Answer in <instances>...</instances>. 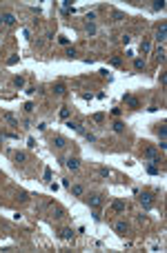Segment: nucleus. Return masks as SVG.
I'll list each match as a JSON object with an SVG mask.
<instances>
[{
	"label": "nucleus",
	"mask_w": 167,
	"mask_h": 253,
	"mask_svg": "<svg viewBox=\"0 0 167 253\" xmlns=\"http://www.w3.org/2000/svg\"><path fill=\"white\" fill-rule=\"evenodd\" d=\"M87 33H89V36L96 33V25H94V22H87Z\"/></svg>",
	"instance_id": "20"
},
{
	"label": "nucleus",
	"mask_w": 167,
	"mask_h": 253,
	"mask_svg": "<svg viewBox=\"0 0 167 253\" xmlns=\"http://www.w3.org/2000/svg\"><path fill=\"white\" fill-rule=\"evenodd\" d=\"M111 18H114V20H125V13L123 11H111Z\"/></svg>",
	"instance_id": "17"
},
{
	"label": "nucleus",
	"mask_w": 167,
	"mask_h": 253,
	"mask_svg": "<svg viewBox=\"0 0 167 253\" xmlns=\"http://www.w3.org/2000/svg\"><path fill=\"white\" fill-rule=\"evenodd\" d=\"M111 209H114V211H125V202L123 200H114V202H111Z\"/></svg>",
	"instance_id": "6"
},
{
	"label": "nucleus",
	"mask_w": 167,
	"mask_h": 253,
	"mask_svg": "<svg viewBox=\"0 0 167 253\" xmlns=\"http://www.w3.org/2000/svg\"><path fill=\"white\" fill-rule=\"evenodd\" d=\"M156 133H158L161 138H165V125H158V127H156Z\"/></svg>",
	"instance_id": "24"
},
{
	"label": "nucleus",
	"mask_w": 167,
	"mask_h": 253,
	"mask_svg": "<svg viewBox=\"0 0 167 253\" xmlns=\"http://www.w3.org/2000/svg\"><path fill=\"white\" fill-rule=\"evenodd\" d=\"M0 22H2V16H0Z\"/></svg>",
	"instance_id": "34"
},
{
	"label": "nucleus",
	"mask_w": 167,
	"mask_h": 253,
	"mask_svg": "<svg viewBox=\"0 0 167 253\" xmlns=\"http://www.w3.org/2000/svg\"><path fill=\"white\" fill-rule=\"evenodd\" d=\"M2 22L11 27V25L16 22V16H14V13H2Z\"/></svg>",
	"instance_id": "8"
},
{
	"label": "nucleus",
	"mask_w": 167,
	"mask_h": 253,
	"mask_svg": "<svg viewBox=\"0 0 167 253\" xmlns=\"http://www.w3.org/2000/svg\"><path fill=\"white\" fill-rule=\"evenodd\" d=\"M147 173L156 175V173H158V167H156V164H149V167H147Z\"/></svg>",
	"instance_id": "23"
},
{
	"label": "nucleus",
	"mask_w": 167,
	"mask_h": 253,
	"mask_svg": "<svg viewBox=\"0 0 167 253\" xmlns=\"http://www.w3.org/2000/svg\"><path fill=\"white\" fill-rule=\"evenodd\" d=\"M114 131H116V133H123V131H125V122L116 120V122H114Z\"/></svg>",
	"instance_id": "13"
},
{
	"label": "nucleus",
	"mask_w": 167,
	"mask_h": 253,
	"mask_svg": "<svg viewBox=\"0 0 167 253\" xmlns=\"http://www.w3.org/2000/svg\"><path fill=\"white\" fill-rule=\"evenodd\" d=\"M85 140H89V142H94V140H96V136H94V133H85Z\"/></svg>",
	"instance_id": "32"
},
{
	"label": "nucleus",
	"mask_w": 167,
	"mask_h": 253,
	"mask_svg": "<svg viewBox=\"0 0 167 253\" xmlns=\"http://www.w3.org/2000/svg\"><path fill=\"white\" fill-rule=\"evenodd\" d=\"M134 67H136V69H145V60L136 58V60H134Z\"/></svg>",
	"instance_id": "21"
},
{
	"label": "nucleus",
	"mask_w": 167,
	"mask_h": 253,
	"mask_svg": "<svg viewBox=\"0 0 167 253\" xmlns=\"http://www.w3.org/2000/svg\"><path fill=\"white\" fill-rule=\"evenodd\" d=\"M125 102H127V105L132 107V109H138V107H141V102H138V100H136L134 96H129V93L125 96Z\"/></svg>",
	"instance_id": "4"
},
{
	"label": "nucleus",
	"mask_w": 167,
	"mask_h": 253,
	"mask_svg": "<svg viewBox=\"0 0 167 253\" xmlns=\"http://www.w3.org/2000/svg\"><path fill=\"white\" fill-rule=\"evenodd\" d=\"M103 118H105L103 113H96V116H94V122H103Z\"/></svg>",
	"instance_id": "30"
},
{
	"label": "nucleus",
	"mask_w": 167,
	"mask_h": 253,
	"mask_svg": "<svg viewBox=\"0 0 167 253\" xmlns=\"http://www.w3.org/2000/svg\"><path fill=\"white\" fill-rule=\"evenodd\" d=\"M116 233H118V236H125V233H127V224L125 222H116Z\"/></svg>",
	"instance_id": "7"
},
{
	"label": "nucleus",
	"mask_w": 167,
	"mask_h": 253,
	"mask_svg": "<svg viewBox=\"0 0 167 253\" xmlns=\"http://www.w3.org/2000/svg\"><path fill=\"white\" fill-rule=\"evenodd\" d=\"M14 84H16V87H22V84H25V78H20V76H18V78L14 80Z\"/></svg>",
	"instance_id": "27"
},
{
	"label": "nucleus",
	"mask_w": 167,
	"mask_h": 253,
	"mask_svg": "<svg viewBox=\"0 0 167 253\" xmlns=\"http://www.w3.org/2000/svg\"><path fill=\"white\" fill-rule=\"evenodd\" d=\"M69 116H71V111H69L67 107H62V109H60V118H62V120H67Z\"/></svg>",
	"instance_id": "18"
},
{
	"label": "nucleus",
	"mask_w": 167,
	"mask_h": 253,
	"mask_svg": "<svg viewBox=\"0 0 167 253\" xmlns=\"http://www.w3.org/2000/svg\"><path fill=\"white\" fill-rule=\"evenodd\" d=\"M156 36H158V40H161V44H163V42H165V36H167V25H165V22L158 27V33H156Z\"/></svg>",
	"instance_id": "5"
},
{
	"label": "nucleus",
	"mask_w": 167,
	"mask_h": 253,
	"mask_svg": "<svg viewBox=\"0 0 167 253\" xmlns=\"http://www.w3.org/2000/svg\"><path fill=\"white\" fill-rule=\"evenodd\" d=\"M5 120H7V122H11L14 127H18V120H16V116H14V113H5Z\"/></svg>",
	"instance_id": "15"
},
{
	"label": "nucleus",
	"mask_w": 167,
	"mask_h": 253,
	"mask_svg": "<svg viewBox=\"0 0 167 253\" xmlns=\"http://www.w3.org/2000/svg\"><path fill=\"white\" fill-rule=\"evenodd\" d=\"M54 93H56V96H62V93H65V84H56V87H54Z\"/></svg>",
	"instance_id": "16"
},
{
	"label": "nucleus",
	"mask_w": 167,
	"mask_h": 253,
	"mask_svg": "<svg viewBox=\"0 0 167 253\" xmlns=\"http://www.w3.org/2000/svg\"><path fill=\"white\" fill-rule=\"evenodd\" d=\"M58 42H60V44H69V38H65V36H60V38H58Z\"/></svg>",
	"instance_id": "33"
},
{
	"label": "nucleus",
	"mask_w": 167,
	"mask_h": 253,
	"mask_svg": "<svg viewBox=\"0 0 167 253\" xmlns=\"http://www.w3.org/2000/svg\"><path fill=\"white\" fill-rule=\"evenodd\" d=\"M163 7H165L163 0H156V2H154V9H163Z\"/></svg>",
	"instance_id": "29"
},
{
	"label": "nucleus",
	"mask_w": 167,
	"mask_h": 253,
	"mask_svg": "<svg viewBox=\"0 0 167 253\" xmlns=\"http://www.w3.org/2000/svg\"><path fill=\"white\" fill-rule=\"evenodd\" d=\"M141 204H143V209H152V207H154L152 195H149V193H143V195H141Z\"/></svg>",
	"instance_id": "2"
},
{
	"label": "nucleus",
	"mask_w": 167,
	"mask_h": 253,
	"mask_svg": "<svg viewBox=\"0 0 167 253\" xmlns=\"http://www.w3.org/2000/svg\"><path fill=\"white\" fill-rule=\"evenodd\" d=\"M78 164H80V160H78V158H69V160H67V167L71 169V171H76V169H78Z\"/></svg>",
	"instance_id": "11"
},
{
	"label": "nucleus",
	"mask_w": 167,
	"mask_h": 253,
	"mask_svg": "<svg viewBox=\"0 0 167 253\" xmlns=\"http://www.w3.org/2000/svg\"><path fill=\"white\" fill-rule=\"evenodd\" d=\"M145 158H147V160H152L154 164H161V158H158V151H156V149L154 147H147L145 149V153H143Z\"/></svg>",
	"instance_id": "1"
},
{
	"label": "nucleus",
	"mask_w": 167,
	"mask_h": 253,
	"mask_svg": "<svg viewBox=\"0 0 167 253\" xmlns=\"http://www.w3.org/2000/svg\"><path fill=\"white\" fill-rule=\"evenodd\" d=\"M16 62H18V56H11V58H9V60H7V64H9V67H14V64H16Z\"/></svg>",
	"instance_id": "26"
},
{
	"label": "nucleus",
	"mask_w": 167,
	"mask_h": 253,
	"mask_svg": "<svg viewBox=\"0 0 167 253\" xmlns=\"http://www.w3.org/2000/svg\"><path fill=\"white\" fill-rule=\"evenodd\" d=\"M156 60H161V62L165 60V47H163V44L158 47V49H156Z\"/></svg>",
	"instance_id": "12"
},
{
	"label": "nucleus",
	"mask_w": 167,
	"mask_h": 253,
	"mask_svg": "<svg viewBox=\"0 0 167 253\" xmlns=\"http://www.w3.org/2000/svg\"><path fill=\"white\" fill-rule=\"evenodd\" d=\"M65 144H67V140H65L62 136H56V138H54V147H58V149H62Z\"/></svg>",
	"instance_id": "10"
},
{
	"label": "nucleus",
	"mask_w": 167,
	"mask_h": 253,
	"mask_svg": "<svg viewBox=\"0 0 167 253\" xmlns=\"http://www.w3.org/2000/svg\"><path fill=\"white\" fill-rule=\"evenodd\" d=\"M62 238H65V240H71V238H74V231H71V229H65V231H62Z\"/></svg>",
	"instance_id": "22"
},
{
	"label": "nucleus",
	"mask_w": 167,
	"mask_h": 253,
	"mask_svg": "<svg viewBox=\"0 0 167 253\" xmlns=\"http://www.w3.org/2000/svg\"><path fill=\"white\" fill-rule=\"evenodd\" d=\"M152 49V44H149V40H143L141 42V53H147V51H149Z\"/></svg>",
	"instance_id": "14"
},
{
	"label": "nucleus",
	"mask_w": 167,
	"mask_h": 253,
	"mask_svg": "<svg viewBox=\"0 0 167 253\" xmlns=\"http://www.w3.org/2000/svg\"><path fill=\"white\" fill-rule=\"evenodd\" d=\"M109 62H111V64H114V67H120V64H123V60H120V58H111Z\"/></svg>",
	"instance_id": "28"
},
{
	"label": "nucleus",
	"mask_w": 167,
	"mask_h": 253,
	"mask_svg": "<svg viewBox=\"0 0 167 253\" xmlns=\"http://www.w3.org/2000/svg\"><path fill=\"white\" fill-rule=\"evenodd\" d=\"M14 158H16V162H25V160H27V153H22V151H18V153H16Z\"/></svg>",
	"instance_id": "19"
},
{
	"label": "nucleus",
	"mask_w": 167,
	"mask_h": 253,
	"mask_svg": "<svg viewBox=\"0 0 167 253\" xmlns=\"http://www.w3.org/2000/svg\"><path fill=\"white\" fill-rule=\"evenodd\" d=\"M67 56H69V58H74V56H76V49H74V47H69V49H67Z\"/></svg>",
	"instance_id": "31"
},
{
	"label": "nucleus",
	"mask_w": 167,
	"mask_h": 253,
	"mask_svg": "<svg viewBox=\"0 0 167 253\" xmlns=\"http://www.w3.org/2000/svg\"><path fill=\"white\" fill-rule=\"evenodd\" d=\"M51 180V169L47 167V169H45V182H49Z\"/></svg>",
	"instance_id": "25"
},
{
	"label": "nucleus",
	"mask_w": 167,
	"mask_h": 253,
	"mask_svg": "<svg viewBox=\"0 0 167 253\" xmlns=\"http://www.w3.org/2000/svg\"><path fill=\"white\" fill-rule=\"evenodd\" d=\"M69 189H71V193H74V195H78V198H80L82 193H85V189H82V184H74V186H69Z\"/></svg>",
	"instance_id": "9"
},
{
	"label": "nucleus",
	"mask_w": 167,
	"mask_h": 253,
	"mask_svg": "<svg viewBox=\"0 0 167 253\" xmlns=\"http://www.w3.org/2000/svg\"><path fill=\"white\" fill-rule=\"evenodd\" d=\"M89 207L100 209V207H103V198H100V195H91V198H89Z\"/></svg>",
	"instance_id": "3"
}]
</instances>
